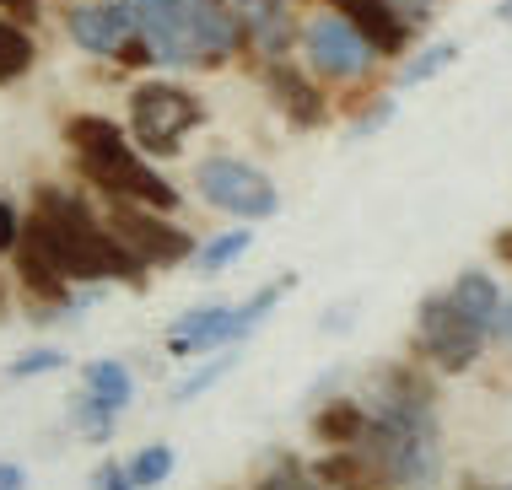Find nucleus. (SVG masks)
Masks as SVG:
<instances>
[{
    "label": "nucleus",
    "instance_id": "dca6fc26",
    "mask_svg": "<svg viewBox=\"0 0 512 490\" xmlns=\"http://www.w3.org/2000/svg\"><path fill=\"white\" fill-rule=\"evenodd\" d=\"M448 302L459 307V313L469 318V324L491 329V318H496V302H502V291H496V280H491V275L469 270V275H459V280H453Z\"/></svg>",
    "mask_w": 512,
    "mask_h": 490
},
{
    "label": "nucleus",
    "instance_id": "a211bd4d",
    "mask_svg": "<svg viewBox=\"0 0 512 490\" xmlns=\"http://www.w3.org/2000/svg\"><path fill=\"white\" fill-rule=\"evenodd\" d=\"M33 65H38V44H33V33H27L22 22L0 17V81H17V76H27Z\"/></svg>",
    "mask_w": 512,
    "mask_h": 490
},
{
    "label": "nucleus",
    "instance_id": "f8f14e48",
    "mask_svg": "<svg viewBox=\"0 0 512 490\" xmlns=\"http://www.w3.org/2000/svg\"><path fill=\"white\" fill-rule=\"evenodd\" d=\"M270 97H275V108H281L286 119L297 124V130H313V124H324V92L313 87L302 70L292 65H270Z\"/></svg>",
    "mask_w": 512,
    "mask_h": 490
},
{
    "label": "nucleus",
    "instance_id": "1a4fd4ad",
    "mask_svg": "<svg viewBox=\"0 0 512 490\" xmlns=\"http://www.w3.org/2000/svg\"><path fill=\"white\" fill-rule=\"evenodd\" d=\"M302 44H308V60H313V70L324 81H345V76H356V70H367V60H372V49L356 38V27L345 22V17L308 22Z\"/></svg>",
    "mask_w": 512,
    "mask_h": 490
},
{
    "label": "nucleus",
    "instance_id": "72a5a7b5",
    "mask_svg": "<svg viewBox=\"0 0 512 490\" xmlns=\"http://www.w3.org/2000/svg\"><path fill=\"white\" fill-rule=\"evenodd\" d=\"M502 17H507V22H512V0H507V6H502Z\"/></svg>",
    "mask_w": 512,
    "mask_h": 490
},
{
    "label": "nucleus",
    "instance_id": "f3484780",
    "mask_svg": "<svg viewBox=\"0 0 512 490\" xmlns=\"http://www.w3.org/2000/svg\"><path fill=\"white\" fill-rule=\"evenodd\" d=\"M362 426H367V410L356 399H335V404H324V410L313 415V437L318 442H356Z\"/></svg>",
    "mask_w": 512,
    "mask_h": 490
},
{
    "label": "nucleus",
    "instance_id": "473e14b6",
    "mask_svg": "<svg viewBox=\"0 0 512 490\" xmlns=\"http://www.w3.org/2000/svg\"><path fill=\"white\" fill-rule=\"evenodd\" d=\"M496 259H507V264H512V227L496 237Z\"/></svg>",
    "mask_w": 512,
    "mask_h": 490
},
{
    "label": "nucleus",
    "instance_id": "20e7f679",
    "mask_svg": "<svg viewBox=\"0 0 512 490\" xmlns=\"http://www.w3.org/2000/svg\"><path fill=\"white\" fill-rule=\"evenodd\" d=\"M205 119V103L173 81H141L130 92V146L141 157H178L184 135Z\"/></svg>",
    "mask_w": 512,
    "mask_h": 490
},
{
    "label": "nucleus",
    "instance_id": "a878e982",
    "mask_svg": "<svg viewBox=\"0 0 512 490\" xmlns=\"http://www.w3.org/2000/svg\"><path fill=\"white\" fill-rule=\"evenodd\" d=\"M453 54H459V49H453V44H437V49H426L421 60L410 65V81H426V76H432V70H442V65H448Z\"/></svg>",
    "mask_w": 512,
    "mask_h": 490
},
{
    "label": "nucleus",
    "instance_id": "cd10ccee",
    "mask_svg": "<svg viewBox=\"0 0 512 490\" xmlns=\"http://www.w3.org/2000/svg\"><path fill=\"white\" fill-rule=\"evenodd\" d=\"M17 232H22V216H17V205H11V200H0V254H11V243H17Z\"/></svg>",
    "mask_w": 512,
    "mask_h": 490
},
{
    "label": "nucleus",
    "instance_id": "393cba45",
    "mask_svg": "<svg viewBox=\"0 0 512 490\" xmlns=\"http://www.w3.org/2000/svg\"><path fill=\"white\" fill-rule=\"evenodd\" d=\"M259 490H324L318 480H308V474H297V469H275L259 480Z\"/></svg>",
    "mask_w": 512,
    "mask_h": 490
},
{
    "label": "nucleus",
    "instance_id": "c85d7f7f",
    "mask_svg": "<svg viewBox=\"0 0 512 490\" xmlns=\"http://www.w3.org/2000/svg\"><path fill=\"white\" fill-rule=\"evenodd\" d=\"M0 11H6L11 22H22V27H33L38 17H44V0H0Z\"/></svg>",
    "mask_w": 512,
    "mask_h": 490
},
{
    "label": "nucleus",
    "instance_id": "f257e3e1",
    "mask_svg": "<svg viewBox=\"0 0 512 490\" xmlns=\"http://www.w3.org/2000/svg\"><path fill=\"white\" fill-rule=\"evenodd\" d=\"M22 232L44 248V259L60 270L71 286H146V264L108 232V221L81 200L76 189L44 184L33 194V210L22 216Z\"/></svg>",
    "mask_w": 512,
    "mask_h": 490
},
{
    "label": "nucleus",
    "instance_id": "f704fd0d",
    "mask_svg": "<svg viewBox=\"0 0 512 490\" xmlns=\"http://www.w3.org/2000/svg\"><path fill=\"white\" fill-rule=\"evenodd\" d=\"M415 6H426V0H415Z\"/></svg>",
    "mask_w": 512,
    "mask_h": 490
},
{
    "label": "nucleus",
    "instance_id": "f03ea898",
    "mask_svg": "<svg viewBox=\"0 0 512 490\" xmlns=\"http://www.w3.org/2000/svg\"><path fill=\"white\" fill-rule=\"evenodd\" d=\"M65 146H71V157H76V173L87 178L103 200L178 210V189L130 146V135H124L108 114H71L65 119Z\"/></svg>",
    "mask_w": 512,
    "mask_h": 490
},
{
    "label": "nucleus",
    "instance_id": "2eb2a0df",
    "mask_svg": "<svg viewBox=\"0 0 512 490\" xmlns=\"http://www.w3.org/2000/svg\"><path fill=\"white\" fill-rule=\"evenodd\" d=\"M81 394L108 404V410L119 415L124 404L135 399V377H130V367H124V361H87V372H81Z\"/></svg>",
    "mask_w": 512,
    "mask_h": 490
},
{
    "label": "nucleus",
    "instance_id": "5701e85b",
    "mask_svg": "<svg viewBox=\"0 0 512 490\" xmlns=\"http://www.w3.org/2000/svg\"><path fill=\"white\" fill-rule=\"evenodd\" d=\"M243 248H248V232H227V237H216V243L200 254V275H216V270H227V264L243 254Z\"/></svg>",
    "mask_w": 512,
    "mask_h": 490
},
{
    "label": "nucleus",
    "instance_id": "7ed1b4c3",
    "mask_svg": "<svg viewBox=\"0 0 512 490\" xmlns=\"http://www.w3.org/2000/svg\"><path fill=\"white\" fill-rule=\"evenodd\" d=\"M135 33L151 60L211 70L243 44L232 0H135Z\"/></svg>",
    "mask_w": 512,
    "mask_h": 490
},
{
    "label": "nucleus",
    "instance_id": "2f4dec72",
    "mask_svg": "<svg viewBox=\"0 0 512 490\" xmlns=\"http://www.w3.org/2000/svg\"><path fill=\"white\" fill-rule=\"evenodd\" d=\"M0 490H27L22 464H0Z\"/></svg>",
    "mask_w": 512,
    "mask_h": 490
},
{
    "label": "nucleus",
    "instance_id": "9d476101",
    "mask_svg": "<svg viewBox=\"0 0 512 490\" xmlns=\"http://www.w3.org/2000/svg\"><path fill=\"white\" fill-rule=\"evenodd\" d=\"M329 11L351 22L356 38H362L372 54H399L410 44V27H405V17H399L389 0H329Z\"/></svg>",
    "mask_w": 512,
    "mask_h": 490
},
{
    "label": "nucleus",
    "instance_id": "39448f33",
    "mask_svg": "<svg viewBox=\"0 0 512 490\" xmlns=\"http://www.w3.org/2000/svg\"><path fill=\"white\" fill-rule=\"evenodd\" d=\"M103 221H108V232H114L119 243L146 264V270H168V264H184L189 254H195V237H189L184 227H173L168 210L130 205V200H108Z\"/></svg>",
    "mask_w": 512,
    "mask_h": 490
},
{
    "label": "nucleus",
    "instance_id": "9b49d317",
    "mask_svg": "<svg viewBox=\"0 0 512 490\" xmlns=\"http://www.w3.org/2000/svg\"><path fill=\"white\" fill-rule=\"evenodd\" d=\"M232 17H238V33L248 44H259L275 60L292 49V11H286V0H232Z\"/></svg>",
    "mask_w": 512,
    "mask_h": 490
},
{
    "label": "nucleus",
    "instance_id": "b1692460",
    "mask_svg": "<svg viewBox=\"0 0 512 490\" xmlns=\"http://www.w3.org/2000/svg\"><path fill=\"white\" fill-rule=\"evenodd\" d=\"M65 367V350H27V356L11 361V377H38V372H60Z\"/></svg>",
    "mask_w": 512,
    "mask_h": 490
},
{
    "label": "nucleus",
    "instance_id": "aec40b11",
    "mask_svg": "<svg viewBox=\"0 0 512 490\" xmlns=\"http://www.w3.org/2000/svg\"><path fill=\"white\" fill-rule=\"evenodd\" d=\"M124 474H130V485H135V490L162 485V480L173 474V447H168V442H151V447H141V453L130 458V469H124Z\"/></svg>",
    "mask_w": 512,
    "mask_h": 490
},
{
    "label": "nucleus",
    "instance_id": "7c9ffc66",
    "mask_svg": "<svg viewBox=\"0 0 512 490\" xmlns=\"http://www.w3.org/2000/svg\"><path fill=\"white\" fill-rule=\"evenodd\" d=\"M486 334H496V340H512V297L496 302V318H491V329H486Z\"/></svg>",
    "mask_w": 512,
    "mask_h": 490
},
{
    "label": "nucleus",
    "instance_id": "6ab92c4d",
    "mask_svg": "<svg viewBox=\"0 0 512 490\" xmlns=\"http://www.w3.org/2000/svg\"><path fill=\"white\" fill-rule=\"evenodd\" d=\"M318 485L324 490H372V480H383L378 469L367 464V458L356 453H335V458H318Z\"/></svg>",
    "mask_w": 512,
    "mask_h": 490
},
{
    "label": "nucleus",
    "instance_id": "c756f323",
    "mask_svg": "<svg viewBox=\"0 0 512 490\" xmlns=\"http://www.w3.org/2000/svg\"><path fill=\"white\" fill-rule=\"evenodd\" d=\"M98 490H135L130 474H124V464H103L98 469Z\"/></svg>",
    "mask_w": 512,
    "mask_h": 490
},
{
    "label": "nucleus",
    "instance_id": "bb28decb",
    "mask_svg": "<svg viewBox=\"0 0 512 490\" xmlns=\"http://www.w3.org/2000/svg\"><path fill=\"white\" fill-rule=\"evenodd\" d=\"M227 367H232V361H227V356H221V361H211V367H205V372H195V377H189V383H184V388H178V394H173V399H195V394H200V388H205V383H216V377H221V372H227Z\"/></svg>",
    "mask_w": 512,
    "mask_h": 490
},
{
    "label": "nucleus",
    "instance_id": "6e6552de",
    "mask_svg": "<svg viewBox=\"0 0 512 490\" xmlns=\"http://www.w3.org/2000/svg\"><path fill=\"white\" fill-rule=\"evenodd\" d=\"M65 33L87 54H114L135 33V0H76L65 6Z\"/></svg>",
    "mask_w": 512,
    "mask_h": 490
},
{
    "label": "nucleus",
    "instance_id": "412c9836",
    "mask_svg": "<svg viewBox=\"0 0 512 490\" xmlns=\"http://www.w3.org/2000/svg\"><path fill=\"white\" fill-rule=\"evenodd\" d=\"M76 426H81V437H92V442H103V437H114V410L98 399H87L81 394L76 399Z\"/></svg>",
    "mask_w": 512,
    "mask_h": 490
},
{
    "label": "nucleus",
    "instance_id": "4468645a",
    "mask_svg": "<svg viewBox=\"0 0 512 490\" xmlns=\"http://www.w3.org/2000/svg\"><path fill=\"white\" fill-rule=\"evenodd\" d=\"M11 259H17L22 286L33 291L38 302H71V280H65L60 270H54V264L44 259V248H38L27 232H17V243H11Z\"/></svg>",
    "mask_w": 512,
    "mask_h": 490
},
{
    "label": "nucleus",
    "instance_id": "ddd939ff",
    "mask_svg": "<svg viewBox=\"0 0 512 490\" xmlns=\"http://www.w3.org/2000/svg\"><path fill=\"white\" fill-rule=\"evenodd\" d=\"M216 345H232V307H195L184 313L168 334V350L173 356H205Z\"/></svg>",
    "mask_w": 512,
    "mask_h": 490
},
{
    "label": "nucleus",
    "instance_id": "0eeeda50",
    "mask_svg": "<svg viewBox=\"0 0 512 490\" xmlns=\"http://www.w3.org/2000/svg\"><path fill=\"white\" fill-rule=\"evenodd\" d=\"M421 345L442 372H464V367H475L480 345H486V329L469 324L448 297H426L421 302Z\"/></svg>",
    "mask_w": 512,
    "mask_h": 490
},
{
    "label": "nucleus",
    "instance_id": "4be33fe9",
    "mask_svg": "<svg viewBox=\"0 0 512 490\" xmlns=\"http://www.w3.org/2000/svg\"><path fill=\"white\" fill-rule=\"evenodd\" d=\"M275 297H281V286H265V291H259V297L248 302V307H232V345H238V340H248V329H254L259 318L270 313V307H275Z\"/></svg>",
    "mask_w": 512,
    "mask_h": 490
},
{
    "label": "nucleus",
    "instance_id": "423d86ee",
    "mask_svg": "<svg viewBox=\"0 0 512 490\" xmlns=\"http://www.w3.org/2000/svg\"><path fill=\"white\" fill-rule=\"evenodd\" d=\"M195 189L211 200L216 210H227V216H243V221H265L275 216V184L259 167H248L238 157H205L195 167Z\"/></svg>",
    "mask_w": 512,
    "mask_h": 490
}]
</instances>
